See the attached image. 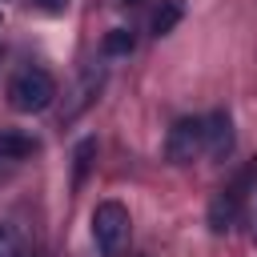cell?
I'll return each instance as SVG.
<instances>
[{"label":"cell","instance_id":"6da1fadb","mask_svg":"<svg viewBox=\"0 0 257 257\" xmlns=\"http://www.w3.org/2000/svg\"><path fill=\"white\" fill-rule=\"evenodd\" d=\"M56 100V80L44 68H20L8 80V104L16 112H44Z\"/></svg>","mask_w":257,"mask_h":257},{"label":"cell","instance_id":"7a4b0ae2","mask_svg":"<svg viewBox=\"0 0 257 257\" xmlns=\"http://www.w3.org/2000/svg\"><path fill=\"white\" fill-rule=\"evenodd\" d=\"M92 241L100 257H120L128 249V209L120 201H100L92 209Z\"/></svg>","mask_w":257,"mask_h":257},{"label":"cell","instance_id":"3957f363","mask_svg":"<svg viewBox=\"0 0 257 257\" xmlns=\"http://www.w3.org/2000/svg\"><path fill=\"white\" fill-rule=\"evenodd\" d=\"M205 153V116H181L165 137V157L173 165H189Z\"/></svg>","mask_w":257,"mask_h":257},{"label":"cell","instance_id":"277c9868","mask_svg":"<svg viewBox=\"0 0 257 257\" xmlns=\"http://www.w3.org/2000/svg\"><path fill=\"white\" fill-rule=\"evenodd\" d=\"M205 153L213 161H229L233 157V120L221 108L205 116Z\"/></svg>","mask_w":257,"mask_h":257},{"label":"cell","instance_id":"5b68a950","mask_svg":"<svg viewBox=\"0 0 257 257\" xmlns=\"http://www.w3.org/2000/svg\"><path fill=\"white\" fill-rule=\"evenodd\" d=\"M100 84H104V72H100V68H88V72H84V76L76 80V88L68 92L72 100L64 104V120H72V116H80V112H84V108H88V104L96 100V92H100Z\"/></svg>","mask_w":257,"mask_h":257},{"label":"cell","instance_id":"8992f818","mask_svg":"<svg viewBox=\"0 0 257 257\" xmlns=\"http://www.w3.org/2000/svg\"><path fill=\"white\" fill-rule=\"evenodd\" d=\"M36 149H40V141L28 137V133H16V128H4V133H0V165H20V161H28Z\"/></svg>","mask_w":257,"mask_h":257},{"label":"cell","instance_id":"52a82bcc","mask_svg":"<svg viewBox=\"0 0 257 257\" xmlns=\"http://www.w3.org/2000/svg\"><path fill=\"white\" fill-rule=\"evenodd\" d=\"M237 189H225V193H217L213 201H209V229L213 233H229L233 229V221H237Z\"/></svg>","mask_w":257,"mask_h":257},{"label":"cell","instance_id":"ba28073f","mask_svg":"<svg viewBox=\"0 0 257 257\" xmlns=\"http://www.w3.org/2000/svg\"><path fill=\"white\" fill-rule=\"evenodd\" d=\"M181 16H185V0H161L153 8V16H149V32L153 36H169L181 24Z\"/></svg>","mask_w":257,"mask_h":257},{"label":"cell","instance_id":"9c48e42d","mask_svg":"<svg viewBox=\"0 0 257 257\" xmlns=\"http://www.w3.org/2000/svg\"><path fill=\"white\" fill-rule=\"evenodd\" d=\"M133 44H137V36H133L128 28H108L104 40H100V52H104V56H128Z\"/></svg>","mask_w":257,"mask_h":257},{"label":"cell","instance_id":"30bf717a","mask_svg":"<svg viewBox=\"0 0 257 257\" xmlns=\"http://www.w3.org/2000/svg\"><path fill=\"white\" fill-rule=\"evenodd\" d=\"M92 157H96V141H92V137H84V141L76 145V153H72V177H76V185L84 181V173H88Z\"/></svg>","mask_w":257,"mask_h":257},{"label":"cell","instance_id":"8fae6325","mask_svg":"<svg viewBox=\"0 0 257 257\" xmlns=\"http://www.w3.org/2000/svg\"><path fill=\"white\" fill-rule=\"evenodd\" d=\"M0 257H24V241H20V233H16L12 225H4V221H0Z\"/></svg>","mask_w":257,"mask_h":257},{"label":"cell","instance_id":"7c38bea8","mask_svg":"<svg viewBox=\"0 0 257 257\" xmlns=\"http://www.w3.org/2000/svg\"><path fill=\"white\" fill-rule=\"evenodd\" d=\"M32 4H36V8H40V12H52V16H56V12H64V8H68V0H32Z\"/></svg>","mask_w":257,"mask_h":257},{"label":"cell","instance_id":"4fadbf2b","mask_svg":"<svg viewBox=\"0 0 257 257\" xmlns=\"http://www.w3.org/2000/svg\"><path fill=\"white\" fill-rule=\"evenodd\" d=\"M253 245H257V189H253Z\"/></svg>","mask_w":257,"mask_h":257},{"label":"cell","instance_id":"5bb4252c","mask_svg":"<svg viewBox=\"0 0 257 257\" xmlns=\"http://www.w3.org/2000/svg\"><path fill=\"white\" fill-rule=\"evenodd\" d=\"M120 4H137V0H120Z\"/></svg>","mask_w":257,"mask_h":257}]
</instances>
